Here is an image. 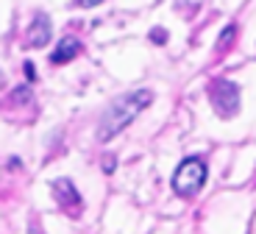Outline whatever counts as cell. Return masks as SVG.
I'll use <instances>...</instances> for the list:
<instances>
[{
	"instance_id": "7a4b0ae2",
	"label": "cell",
	"mask_w": 256,
	"mask_h": 234,
	"mask_svg": "<svg viewBox=\"0 0 256 234\" xmlns=\"http://www.w3.org/2000/svg\"><path fill=\"white\" fill-rule=\"evenodd\" d=\"M206 176H209V167H206L204 159H198V156L184 159L173 173V192L181 195V198L198 195V192L204 190V184H206Z\"/></svg>"
},
{
	"instance_id": "ba28073f",
	"label": "cell",
	"mask_w": 256,
	"mask_h": 234,
	"mask_svg": "<svg viewBox=\"0 0 256 234\" xmlns=\"http://www.w3.org/2000/svg\"><path fill=\"white\" fill-rule=\"evenodd\" d=\"M22 70H26V76L31 78V81H36V67H34L31 62H26V67H22Z\"/></svg>"
},
{
	"instance_id": "8fae6325",
	"label": "cell",
	"mask_w": 256,
	"mask_h": 234,
	"mask_svg": "<svg viewBox=\"0 0 256 234\" xmlns=\"http://www.w3.org/2000/svg\"><path fill=\"white\" fill-rule=\"evenodd\" d=\"M106 173H114V156H106V165H103Z\"/></svg>"
},
{
	"instance_id": "9c48e42d",
	"label": "cell",
	"mask_w": 256,
	"mask_h": 234,
	"mask_svg": "<svg viewBox=\"0 0 256 234\" xmlns=\"http://www.w3.org/2000/svg\"><path fill=\"white\" fill-rule=\"evenodd\" d=\"M81 9H92V6H98V3H103V0H76Z\"/></svg>"
},
{
	"instance_id": "30bf717a",
	"label": "cell",
	"mask_w": 256,
	"mask_h": 234,
	"mask_svg": "<svg viewBox=\"0 0 256 234\" xmlns=\"http://www.w3.org/2000/svg\"><path fill=\"white\" fill-rule=\"evenodd\" d=\"M150 37H154V42H167V31H154Z\"/></svg>"
},
{
	"instance_id": "277c9868",
	"label": "cell",
	"mask_w": 256,
	"mask_h": 234,
	"mask_svg": "<svg viewBox=\"0 0 256 234\" xmlns=\"http://www.w3.org/2000/svg\"><path fill=\"white\" fill-rule=\"evenodd\" d=\"M53 198L58 201V206H64L67 212L78 215V209H81V195H78L76 184L67 181V178H56L53 181Z\"/></svg>"
},
{
	"instance_id": "6da1fadb",
	"label": "cell",
	"mask_w": 256,
	"mask_h": 234,
	"mask_svg": "<svg viewBox=\"0 0 256 234\" xmlns=\"http://www.w3.org/2000/svg\"><path fill=\"white\" fill-rule=\"evenodd\" d=\"M150 103H154V92H150V89H134V92L120 95L106 112H103L100 123H98V139H100V142L114 139L117 134L126 131Z\"/></svg>"
},
{
	"instance_id": "5b68a950",
	"label": "cell",
	"mask_w": 256,
	"mask_h": 234,
	"mask_svg": "<svg viewBox=\"0 0 256 234\" xmlns=\"http://www.w3.org/2000/svg\"><path fill=\"white\" fill-rule=\"evenodd\" d=\"M50 34H53L50 17L39 12L36 17L31 20V28H28V42H31V48H45V45L50 42Z\"/></svg>"
},
{
	"instance_id": "8992f818",
	"label": "cell",
	"mask_w": 256,
	"mask_h": 234,
	"mask_svg": "<svg viewBox=\"0 0 256 234\" xmlns=\"http://www.w3.org/2000/svg\"><path fill=\"white\" fill-rule=\"evenodd\" d=\"M81 53V42L76 37H62L56 45V51L50 53V64H67Z\"/></svg>"
},
{
	"instance_id": "52a82bcc",
	"label": "cell",
	"mask_w": 256,
	"mask_h": 234,
	"mask_svg": "<svg viewBox=\"0 0 256 234\" xmlns=\"http://www.w3.org/2000/svg\"><path fill=\"white\" fill-rule=\"evenodd\" d=\"M234 34H237V26H234V23L226 26V31L220 34V39H218V51H223L226 45H228V39H234Z\"/></svg>"
},
{
	"instance_id": "3957f363",
	"label": "cell",
	"mask_w": 256,
	"mask_h": 234,
	"mask_svg": "<svg viewBox=\"0 0 256 234\" xmlns=\"http://www.w3.org/2000/svg\"><path fill=\"white\" fill-rule=\"evenodd\" d=\"M209 103L223 120H228V117H234L240 112V87L234 81H228V78L212 81L209 84Z\"/></svg>"
}]
</instances>
